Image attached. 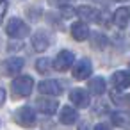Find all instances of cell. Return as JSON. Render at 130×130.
<instances>
[{
  "label": "cell",
  "instance_id": "1",
  "mask_svg": "<svg viewBox=\"0 0 130 130\" xmlns=\"http://www.w3.org/2000/svg\"><path fill=\"white\" fill-rule=\"evenodd\" d=\"M6 32H7V36L13 38V39H23V38L29 36L30 27H29L22 18H11V22H9L7 27H6Z\"/></svg>",
  "mask_w": 130,
  "mask_h": 130
},
{
  "label": "cell",
  "instance_id": "2",
  "mask_svg": "<svg viewBox=\"0 0 130 130\" xmlns=\"http://www.w3.org/2000/svg\"><path fill=\"white\" fill-rule=\"evenodd\" d=\"M32 87H34V80L29 75H20L13 80V93L16 96H22V98L29 96L32 93Z\"/></svg>",
  "mask_w": 130,
  "mask_h": 130
},
{
  "label": "cell",
  "instance_id": "3",
  "mask_svg": "<svg viewBox=\"0 0 130 130\" xmlns=\"http://www.w3.org/2000/svg\"><path fill=\"white\" fill-rule=\"evenodd\" d=\"M73 62H75L73 52L62 50V52H59V54L55 55V59H54V70H57V71H66V70H70V68L73 66Z\"/></svg>",
  "mask_w": 130,
  "mask_h": 130
},
{
  "label": "cell",
  "instance_id": "4",
  "mask_svg": "<svg viewBox=\"0 0 130 130\" xmlns=\"http://www.w3.org/2000/svg\"><path fill=\"white\" fill-rule=\"evenodd\" d=\"M91 73H93V64L89 59H80V61L73 62V78L86 80V78H89Z\"/></svg>",
  "mask_w": 130,
  "mask_h": 130
},
{
  "label": "cell",
  "instance_id": "5",
  "mask_svg": "<svg viewBox=\"0 0 130 130\" xmlns=\"http://www.w3.org/2000/svg\"><path fill=\"white\" fill-rule=\"evenodd\" d=\"M70 100H71V103H73L75 107H78V109H86V107H89V103H91L89 93H87L86 89H80V87H77V89H73V91L70 93Z\"/></svg>",
  "mask_w": 130,
  "mask_h": 130
},
{
  "label": "cell",
  "instance_id": "6",
  "mask_svg": "<svg viewBox=\"0 0 130 130\" xmlns=\"http://www.w3.org/2000/svg\"><path fill=\"white\" fill-rule=\"evenodd\" d=\"M14 118H16V121H18L20 125H23V126H30V125L36 123V112H34L30 107H20V109L16 110V114H14Z\"/></svg>",
  "mask_w": 130,
  "mask_h": 130
},
{
  "label": "cell",
  "instance_id": "7",
  "mask_svg": "<svg viewBox=\"0 0 130 130\" xmlns=\"http://www.w3.org/2000/svg\"><path fill=\"white\" fill-rule=\"evenodd\" d=\"M70 32H71L73 39H77V41H86L91 36V30H89V27H87L86 22H75L70 27Z\"/></svg>",
  "mask_w": 130,
  "mask_h": 130
},
{
  "label": "cell",
  "instance_id": "8",
  "mask_svg": "<svg viewBox=\"0 0 130 130\" xmlns=\"http://www.w3.org/2000/svg\"><path fill=\"white\" fill-rule=\"evenodd\" d=\"M32 46L38 52H45L50 46V36L46 30H38L32 34Z\"/></svg>",
  "mask_w": 130,
  "mask_h": 130
},
{
  "label": "cell",
  "instance_id": "9",
  "mask_svg": "<svg viewBox=\"0 0 130 130\" xmlns=\"http://www.w3.org/2000/svg\"><path fill=\"white\" fill-rule=\"evenodd\" d=\"M38 89L41 94H48V96H59L62 93V87L57 80H43V82H39Z\"/></svg>",
  "mask_w": 130,
  "mask_h": 130
},
{
  "label": "cell",
  "instance_id": "10",
  "mask_svg": "<svg viewBox=\"0 0 130 130\" xmlns=\"http://www.w3.org/2000/svg\"><path fill=\"white\" fill-rule=\"evenodd\" d=\"M36 107H38L39 112L52 116V114H55V110H57V107H59V102L54 100V98H38Z\"/></svg>",
  "mask_w": 130,
  "mask_h": 130
},
{
  "label": "cell",
  "instance_id": "11",
  "mask_svg": "<svg viewBox=\"0 0 130 130\" xmlns=\"http://www.w3.org/2000/svg\"><path fill=\"white\" fill-rule=\"evenodd\" d=\"M77 14H78L82 20H86V22H93V23H100V16H102L98 9L89 7V6H80V7L77 9Z\"/></svg>",
  "mask_w": 130,
  "mask_h": 130
},
{
  "label": "cell",
  "instance_id": "12",
  "mask_svg": "<svg viewBox=\"0 0 130 130\" xmlns=\"http://www.w3.org/2000/svg\"><path fill=\"white\" fill-rule=\"evenodd\" d=\"M128 20H130V9L128 7H118L116 11H114V16H112V22H114V25L116 27H119V29H125L126 25H128Z\"/></svg>",
  "mask_w": 130,
  "mask_h": 130
},
{
  "label": "cell",
  "instance_id": "13",
  "mask_svg": "<svg viewBox=\"0 0 130 130\" xmlns=\"http://www.w3.org/2000/svg\"><path fill=\"white\" fill-rule=\"evenodd\" d=\"M112 86L118 91H123V89L130 87V73L128 71H116L112 75Z\"/></svg>",
  "mask_w": 130,
  "mask_h": 130
},
{
  "label": "cell",
  "instance_id": "14",
  "mask_svg": "<svg viewBox=\"0 0 130 130\" xmlns=\"http://www.w3.org/2000/svg\"><path fill=\"white\" fill-rule=\"evenodd\" d=\"M59 119H61L62 125H73V123H77V119H78V112H77L73 107H68V105H66V107L61 109Z\"/></svg>",
  "mask_w": 130,
  "mask_h": 130
},
{
  "label": "cell",
  "instance_id": "15",
  "mask_svg": "<svg viewBox=\"0 0 130 130\" xmlns=\"http://www.w3.org/2000/svg\"><path fill=\"white\" fill-rule=\"evenodd\" d=\"M110 123L114 126H119V128H128L130 126V114L128 112H112L110 114Z\"/></svg>",
  "mask_w": 130,
  "mask_h": 130
},
{
  "label": "cell",
  "instance_id": "16",
  "mask_svg": "<svg viewBox=\"0 0 130 130\" xmlns=\"http://www.w3.org/2000/svg\"><path fill=\"white\" fill-rule=\"evenodd\" d=\"M105 80L102 78V77H94V78H91L89 80V91L93 93V94H96V96H100V94H103L105 93Z\"/></svg>",
  "mask_w": 130,
  "mask_h": 130
},
{
  "label": "cell",
  "instance_id": "17",
  "mask_svg": "<svg viewBox=\"0 0 130 130\" xmlns=\"http://www.w3.org/2000/svg\"><path fill=\"white\" fill-rule=\"evenodd\" d=\"M6 68H7V73H9V75H16V73H20L22 68H23V59H20V57H11V59L6 62Z\"/></svg>",
  "mask_w": 130,
  "mask_h": 130
},
{
  "label": "cell",
  "instance_id": "18",
  "mask_svg": "<svg viewBox=\"0 0 130 130\" xmlns=\"http://www.w3.org/2000/svg\"><path fill=\"white\" fill-rule=\"evenodd\" d=\"M52 68H54V62H52V59H48V57H41V59L36 61V70H38L39 73H50Z\"/></svg>",
  "mask_w": 130,
  "mask_h": 130
},
{
  "label": "cell",
  "instance_id": "19",
  "mask_svg": "<svg viewBox=\"0 0 130 130\" xmlns=\"http://www.w3.org/2000/svg\"><path fill=\"white\" fill-rule=\"evenodd\" d=\"M91 43H93V46H94V48H98V50H103V48L107 46V38H105L103 34H100V32H94V34H93V39H91Z\"/></svg>",
  "mask_w": 130,
  "mask_h": 130
},
{
  "label": "cell",
  "instance_id": "20",
  "mask_svg": "<svg viewBox=\"0 0 130 130\" xmlns=\"http://www.w3.org/2000/svg\"><path fill=\"white\" fill-rule=\"evenodd\" d=\"M7 7H9L7 0H0V23H2L4 16H6V13H7Z\"/></svg>",
  "mask_w": 130,
  "mask_h": 130
},
{
  "label": "cell",
  "instance_id": "21",
  "mask_svg": "<svg viewBox=\"0 0 130 130\" xmlns=\"http://www.w3.org/2000/svg\"><path fill=\"white\" fill-rule=\"evenodd\" d=\"M116 102H121L119 105H126V107H130V94H128V96H123V98H116Z\"/></svg>",
  "mask_w": 130,
  "mask_h": 130
},
{
  "label": "cell",
  "instance_id": "22",
  "mask_svg": "<svg viewBox=\"0 0 130 130\" xmlns=\"http://www.w3.org/2000/svg\"><path fill=\"white\" fill-rule=\"evenodd\" d=\"M50 2H52L54 6H59V7H64V6H68V2H70V0H50Z\"/></svg>",
  "mask_w": 130,
  "mask_h": 130
},
{
  "label": "cell",
  "instance_id": "23",
  "mask_svg": "<svg viewBox=\"0 0 130 130\" xmlns=\"http://www.w3.org/2000/svg\"><path fill=\"white\" fill-rule=\"evenodd\" d=\"M4 102H6V89L0 87V105H4Z\"/></svg>",
  "mask_w": 130,
  "mask_h": 130
},
{
  "label": "cell",
  "instance_id": "24",
  "mask_svg": "<svg viewBox=\"0 0 130 130\" xmlns=\"http://www.w3.org/2000/svg\"><path fill=\"white\" fill-rule=\"evenodd\" d=\"M94 128H96V130H100V128H109V125H103V123H100V125H96Z\"/></svg>",
  "mask_w": 130,
  "mask_h": 130
}]
</instances>
